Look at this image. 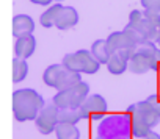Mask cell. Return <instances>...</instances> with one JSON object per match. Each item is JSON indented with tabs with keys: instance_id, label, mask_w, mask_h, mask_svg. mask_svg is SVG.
I'll use <instances>...</instances> for the list:
<instances>
[{
	"instance_id": "obj_1",
	"label": "cell",
	"mask_w": 160,
	"mask_h": 139,
	"mask_svg": "<svg viewBox=\"0 0 160 139\" xmlns=\"http://www.w3.org/2000/svg\"><path fill=\"white\" fill-rule=\"evenodd\" d=\"M11 106H13L16 120L27 122V120H35L46 105H44L42 95L38 91L32 88H25V89H18L13 92Z\"/></svg>"
},
{
	"instance_id": "obj_2",
	"label": "cell",
	"mask_w": 160,
	"mask_h": 139,
	"mask_svg": "<svg viewBox=\"0 0 160 139\" xmlns=\"http://www.w3.org/2000/svg\"><path fill=\"white\" fill-rule=\"evenodd\" d=\"M160 69V49L154 42L138 45L129 59V71L133 74H146Z\"/></svg>"
},
{
	"instance_id": "obj_3",
	"label": "cell",
	"mask_w": 160,
	"mask_h": 139,
	"mask_svg": "<svg viewBox=\"0 0 160 139\" xmlns=\"http://www.w3.org/2000/svg\"><path fill=\"white\" fill-rule=\"evenodd\" d=\"M42 81L57 91H64L78 85L82 81V77L78 72L68 71L63 64H52L44 71Z\"/></svg>"
},
{
	"instance_id": "obj_4",
	"label": "cell",
	"mask_w": 160,
	"mask_h": 139,
	"mask_svg": "<svg viewBox=\"0 0 160 139\" xmlns=\"http://www.w3.org/2000/svg\"><path fill=\"white\" fill-rule=\"evenodd\" d=\"M61 64L68 71L78 72V74H90V75L96 74L101 67V63L94 58L91 50H85V49L64 55Z\"/></svg>"
},
{
	"instance_id": "obj_5",
	"label": "cell",
	"mask_w": 160,
	"mask_h": 139,
	"mask_svg": "<svg viewBox=\"0 0 160 139\" xmlns=\"http://www.w3.org/2000/svg\"><path fill=\"white\" fill-rule=\"evenodd\" d=\"M88 94H90V85L85 81H80L74 88L58 91L53 95L52 103H55L60 109H78L88 99Z\"/></svg>"
},
{
	"instance_id": "obj_6",
	"label": "cell",
	"mask_w": 160,
	"mask_h": 139,
	"mask_svg": "<svg viewBox=\"0 0 160 139\" xmlns=\"http://www.w3.org/2000/svg\"><path fill=\"white\" fill-rule=\"evenodd\" d=\"M58 116H60V108L55 103L46 105L41 109V113L38 114V117L35 119V123H36V128L39 130V133H42V134L55 133V128L60 123Z\"/></svg>"
},
{
	"instance_id": "obj_7",
	"label": "cell",
	"mask_w": 160,
	"mask_h": 139,
	"mask_svg": "<svg viewBox=\"0 0 160 139\" xmlns=\"http://www.w3.org/2000/svg\"><path fill=\"white\" fill-rule=\"evenodd\" d=\"M107 44L110 47L112 55L113 53H119V55H124L129 59L133 55V52L137 50V44L124 31H113V33H110L108 38H107Z\"/></svg>"
},
{
	"instance_id": "obj_8",
	"label": "cell",
	"mask_w": 160,
	"mask_h": 139,
	"mask_svg": "<svg viewBox=\"0 0 160 139\" xmlns=\"http://www.w3.org/2000/svg\"><path fill=\"white\" fill-rule=\"evenodd\" d=\"M108 109V105H107V100L101 95V94H94V95H90L83 105L78 108L80 114H82L83 119H101L105 116Z\"/></svg>"
},
{
	"instance_id": "obj_9",
	"label": "cell",
	"mask_w": 160,
	"mask_h": 139,
	"mask_svg": "<svg viewBox=\"0 0 160 139\" xmlns=\"http://www.w3.org/2000/svg\"><path fill=\"white\" fill-rule=\"evenodd\" d=\"M127 116H129V119L130 117H137V119L143 120L151 128H154L158 123V120H160V116L155 113V109L151 106V103L148 100H143V102L130 105L127 108Z\"/></svg>"
},
{
	"instance_id": "obj_10",
	"label": "cell",
	"mask_w": 160,
	"mask_h": 139,
	"mask_svg": "<svg viewBox=\"0 0 160 139\" xmlns=\"http://www.w3.org/2000/svg\"><path fill=\"white\" fill-rule=\"evenodd\" d=\"M143 30L151 42H158L160 39V14L151 13V11H143Z\"/></svg>"
},
{
	"instance_id": "obj_11",
	"label": "cell",
	"mask_w": 160,
	"mask_h": 139,
	"mask_svg": "<svg viewBox=\"0 0 160 139\" xmlns=\"http://www.w3.org/2000/svg\"><path fill=\"white\" fill-rule=\"evenodd\" d=\"M35 50H36V38L33 35H25V36L16 38L14 53H16L18 58L27 59L35 53Z\"/></svg>"
},
{
	"instance_id": "obj_12",
	"label": "cell",
	"mask_w": 160,
	"mask_h": 139,
	"mask_svg": "<svg viewBox=\"0 0 160 139\" xmlns=\"http://www.w3.org/2000/svg\"><path fill=\"white\" fill-rule=\"evenodd\" d=\"M11 28H13V36H16V38L32 35L35 30V21L28 14H16L13 17Z\"/></svg>"
},
{
	"instance_id": "obj_13",
	"label": "cell",
	"mask_w": 160,
	"mask_h": 139,
	"mask_svg": "<svg viewBox=\"0 0 160 139\" xmlns=\"http://www.w3.org/2000/svg\"><path fill=\"white\" fill-rule=\"evenodd\" d=\"M78 24V13L75 8L72 7H63L58 17H57V22H55V27L58 30H68V28H72Z\"/></svg>"
},
{
	"instance_id": "obj_14",
	"label": "cell",
	"mask_w": 160,
	"mask_h": 139,
	"mask_svg": "<svg viewBox=\"0 0 160 139\" xmlns=\"http://www.w3.org/2000/svg\"><path fill=\"white\" fill-rule=\"evenodd\" d=\"M91 53L94 55V58L101 64H107L112 58V52H110V47L107 44V39H96L91 44Z\"/></svg>"
},
{
	"instance_id": "obj_15",
	"label": "cell",
	"mask_w": 160,
	"mask_h": 139,
	"mask_svg": "<svg viewBox=\"0 0 160 139\" xmlns=\"http://www.w3.org/2000/svg\"><path fill=\"white\" fill-rule=\"evenodd\" d=\"M107 69L112 75H121L129 69V58L119 53H113L110 61L107 63Z\"/></svg>"
},
{
	"instance_id": "obj_16",
	"label": "cell",
	"mask_w": 160,
	"mask_h": 139,
	"mask_svg": "<svg viewBox=\"0 0 160 139\" xmlns=\"http://www.w3.org/2000/svg\"><path fill=\"white\" fill-rule=\"evenodd\" d=\"M61 8H63V5H60V3L50 5V7L41 14L39 24H41L44 28H52V27H55V22H57V17H58Z\"/></svg>"
},
{
	"instance_id": "obj_17",
	"label": "cell",
	"mask_w": 160,
	"mask_h": 139,
	"mask_svg": "<svg viewBox=\"0 0 160 139\" xmlns=\"http://www.w3.org/2000/svg\"><path fill=\"white\" fill-rule=\"evenodd\" d=\"M55 134L57 139H80V130L74 123H58Z\"/></svg>"
},
{
	"instance_id": "obj_18",
	"label": "cell",
	"mask_w": 160,
	"mask_h": 139,
	"mask_svg": "<svg viewBox=\"0 0 160 139\" xmlns=\"http://www.w3.org/2000/svg\"><path fill=\"white\" fill-rule=\"evenodd\" d=\"M28 75V64L27 59L14 58L13 59V83H21Z\"/></svg>"
},
{
	"instance_id": "obj_19",
	"label": "cell",
	"mask_w": 160,
	"mask_h": 139,
	"mask_svg": "<svg viewBox=\"0 0 160 139\" xmlns=\"http://www.w3.org/2000/svg\"><path fill=\"white\" fill-rule=\"evenodd\" d=\"M151 130H152V128H151L148 123H144L143 120H140V119H137V117H130V133H132V136L143 139Z\"/></svg>"
},
{
	"instance_id": "obj_20",
	"label": "cell",
	"mask_w": 160,
	"mask_h": 139,
	"mask_svg": "<svg viewBox=\"0 0 160 139\" xmlns=\"http://www.w3.org/2000/svg\"><path fill=\"white\" fill-rule=\"evenodd\" d=\"M60 123H74L77 125L80 120H82V114H80L78 109H60Z\"/></svg>"
},
{
	"instance_id": "obj_21",
	"label": "cell",
	"mask_w": 160,
	"mask_h": 139,
	"mask_svg": "<svg viewBox=\"0 0 160 139\" xmlns=\"http://www.w3.org/2000/svg\"><path fill=\"white\" fill-rule=\"evenodd\" d=\"M140 2H141V7L146 11L160 14V0H140Z\"/></svg>"
},
{
	"instance_id": "obj_22",
	"label": "cell",
	"mask_w": 160,
	"mask_h": 139,
	"mask_svg": "<svg viewBox=\"0 0 160 139\" xmlns=\"http://www.w3.org/2000/svg\"><path fill=\"white\" fill-rule=\"evenodd\" d=\"M146 100L151 103V106H152V108L155 109V113L160 116V97H158V95H155V94H152V95H149Z\"/></svg>"
},
{
	"instance_id": "obj_23",
	"label": "cell",
	"mask_w": 160,
	"mask_h": 139,
	"mask_svg": "<svg viewBox=\"0 0 160 139\" xmlns=\"http://www.w3.org/2000/svg\"><path fill=\"white\" fill-rule=\"evenodd\" d=\"M30 2L35 5H41V7H50L52 0H30Z\"/></svg>"
},
{
	"instance_id": "obj_24",
	"label": "cell",
	"mask_w": 160,
	"mask_h": 139,
	"mask_svg": "<svg viewBox=\"0 0 160 139\" xmlns=\"http://www.w3.org/2000/svg\"><path fill=\"white\" fill-rule=\"evenodd\" d=\"M143 139H160V134H157V133H154V131L151 130V131H149V133L143 137Z\"/></svg>"
},
{
	"instance_id": "obj_25",
	"label": "cell",
	"mask_w": 160,
	"mask_h": 139,
	"mask_svg": "<svg viewBox=\"0 0 160 139\" xmlns=\"http://www.w3.org/2000/svg\"><path fill=\"white\" fill-rule=\"evenodd\" d=\"M157 45H158V49H160V39H158V42H157Z\"/></svg>"
}]
</instances>
